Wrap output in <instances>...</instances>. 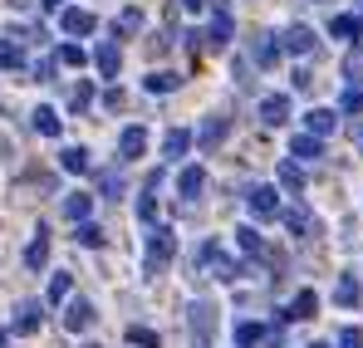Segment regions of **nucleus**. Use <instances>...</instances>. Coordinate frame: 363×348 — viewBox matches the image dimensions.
<instances>
[{
    "label": "nucleus",
    "mask_w": 363,
    "mask_h": 348,
    "mask_svg": "<svg viewBox=\"0 0 363 348\" xmlns=\"http://www.w3.org/2000/svg\"><path fill=\"white\" fill-rule=\"evenodd\" d=\"M191 270H196V275H211V280H241V275H245V265H241V260H231L216 240H201V245H196Z\"/></svg>",
    "instance_id": "obj_1"
},
{
    "label": "nucleus",
    "mask_w": 363,
    "mask_h": 348,
    "mask_svg": "<svg viewBox=\"0 0 363 348\" xmlns=\"http://www.w3.org/2000/svg\"><path fill=\"white\" fill-rule=\"evenodd\" d=\"M186 324H191V339H196V348H206V344H211V334H216V304L196 299V304L186 309Z\"/></svg>",
    "instance_id": "obj_2"
},
{
    "label": "nucleus",
    "mask_w": 363,
    "mask_h": 348,
    "mask_svg": "<svg viewBox=\"0 0 363 348\" xmlns=\"http://www.w3.org/2000/svg\"><path fill=\"white\" fill-rule=\"evenodd\" d=\"M172 255H177V235L167 226H152V235H147V270H162Z\"/></svg>",
    "instance_id": "obj_3"
},
{
    "label": "nucleus",
    "mask_w": 363,
    "mask_h": 348,
    "mask_svg": "<svg viewBox=\"0 0 363 348\" xmlns=\"http://www.w3.org/2000/svg\"><path fill=\"white\" fill-rule=\"evenodd\" d=\"M231 30H236V25H231V5H226V0H211V30H206V45H211V50H226V45H231Z\"/></svg>",
    "instance_id": "obj_4"
},
{
    "label": "nucleus",
    "mask_w": 363,
    "mask_h": 348,
    "mask_svg": "<svg viewBox=\"0 0 363 348\" xmlns=\"http://www.w3.org/2000/svg\"><path fill=\"white\" fill-rule=\"evenodd\" d=\"M245 206H250L255 221H270V216H280V191L275 186H250L245 191Z\"/></svg>",
    "instance_id": "obj_5"
},
{
    "label": "nucleus",
    "mask_w": 363,
    "mask_h": 348,
    "mask_svg": "<svg viewBox=\"0 0 363 348\" xmlns=\"http://www.w3.org/2000/svg\"><path fill=\"white\" fill-rule=\"evenodd\" d=\"M94 304L89 299H64V329L69 334H84V329H94Z\"/></svg>",
    "instance_id": "obj_6"
},
{
    "label": "nucleus",
    "mask_w": 363,
    "mask_h": 348,
    "mask_svg": "<svg viewBox=\"0 0 363 348\" xmlns=\"http://www.w3.org/2000/svg\"><path fill=\"white\" fill-rule=\"evenodd\" d=\"M143 152H147V128H143V123H128L118 133V157L133 162V157H143Z\"/></svg>",
    "instance_id": "obj_7"
},
{
    "label": "nucleus",
    "mask_w": 363,
    "mask_h": 348,
    "mask_svg": "<svg viewBox=\"0 0 363 348\" xmlns=\"http://www.w3.org/2000/svg\"><path fill=\"white\" fill-rule=\"evenodd\" d=\"M45 324V304L40 299H25L20 309H15V319H10V334H35Z\"/></svg>",
    "instance_id": "obj_8"
},
{
    "label": "nucleus",
    "mask_w": 363,
    "mask_h": 348,
    "mask_svg": "<svg viewBox=\"0 0 363 348\" xmlns=\"http://www.w3.org/2000/svg\"><path fill=\"white\" fill-rule=\"evenodd\" d=\"M94 30H99V15H94V10H84V5H69V10H64V35H79V40H84V35H94Z\"/></svg>",
    "instance_id": "obj_9"
},
{
    "label": "nucleus",
    "mask_w": 363,
    "mask_h": 348,
    "mask_svg": "<svg viewBox=\"0 0 363 348\" xmlns=\"http://www.w3.org/2000/svg\"><path fill=\"white\" fill-rule=\"evenodd\" d=\"M314 309H319V294L314 290H300L285 309H280V324H295V319H314Z\"/></svg>",
    "instance_id": "obj_10"
},
{
    "label": "nucleus",
    "mask_w": 363,
    "mask_h": 348,
    "mask_svg": "<svg viewBox=\"0 0 363 348\" xmlns=\"http://www.w3.org/2000/svg\"><path fill=\"white\" fill-rule=\"evenodd\" d=\"M314 45H319V40H314L309 25H290L285 40H280V50H290V55H314Z\"/></svg>",
    "instance_id": "obj_11"
},
{
    "label": "nucleus",
    "mask_w": 363,
    "mask_h": 348,
    "mask_svg": "<svg viewBox=\"0 0 363 348\" xmlns=\"http://www.w3.org/2000/svg\"><path fill=\"white\" fill-rule=\"evenodd\" d=\"M226 133H231V123H226V118H206V123H201V133H196V147H201V152H211V147H221V142H226Z\"/></svg>",
    "instance_id": "obj_12"
},
{
    "label": "nucleus",
    "mask_w": 363,
    "mask_h": 348,
    "mask_svg": "<svg viewBox=\"0 0 363 348\" xmlns=\"http://www.w3.org/2000/svg\"><path fill=\"white\" fill-rule=\"evenodd\" d=\"M260 123H270V128L290 123V99H285V94H270V99H260Z\"/></svg>",
    "instance_id": "obj_13"
},
{
    "label": "nucleus",
    "mask_w": 363,
    "mask_h": 348,
    "mask_svg": "<svg viewBox=\"0 0 363 348\" xmlns=\"http://www.w3.org/2000/svg\"><path fill=\"white\" fill-rule=\"evenodd\" d=\"M290 157H295V162H319V157H324V137H314V133H300V137L290 142Z\"/></svg>",
    "instance_id": "obj_14"
},
{
    "label": "nucleus",
    "mask_w": 363,
    "mask_h": 348,
    "mask_svg": "<svg viewBox=\"0 0 363 348\" xmlns=\"http://www.w3.org/2000/svg\"><path fill=\"white\" fill-rule=\"evenodd\" d=\"M334 128H339V113L334 108H309L304 113V133H314V137H329Z\"/></svg>",
    "instance_id": "obj_15"
},
{
    "label": "nucleus",
    "mask_w": 363,
    "mask_h": 348,
    "mask_svg": "<svg viewBox=\"0 0 363 348\" xmlns=\"http://www.w3.org/2000/svg\"><path fill=\"white\" fill-rule=\"evenodd\" d=\"M280 216H285L290 235H314V231H319V226H314V216H309V206H300V201H295V206H285Z\"/></svg>",
    "instance_id": "obj_16"
},
{
    "label": "nucleus",
    "mask_w": 363,
    "mask_h": 348,
    "mask_svg": "<svg viewBox=\"0 0 363 348\" xmlns=\"http://www.w3.org/2000/svg\"><path fill=\"white\" fill-rule=\"evenodd\" d=\"M45 260H50V235H45V226H40L35 240L25 245V265H30V270H45Z\"/></svg>",
    "instance_id": "obj_17"
},
{
    "label": "nucleus",
    "mask_w": 363,
    "mask_h": 348,
    "mask_svg": "<svg viewBox=\"0 0 363 348\" xmlns=\"http://www.w3.org/2000/svg\"><path fill=\"white\" fill-rule=\"evenodd\" d=\"M69 294H74V275L69 270H55L50 275V290H45V304H64Z\"/></svg>",
    "instance_id": "obj_18"
},
{
    "label": "nucleus",
    "mask_w": 363,
    "mask_h": 348,
    "mask_svg": "<svg viewBox=\"0 0 363 348\" xmlns=\"http://www.w3.org/2000/svg\"><path fill=\"white\" fill-rule=\"evenodd\" d=\"M186 147H191V133H186V128H172V133L162 137V157H167V162L186 157Z\"/></svg>",
    "instance_id": "obj_19"
},
{
    "label": "nucleus",
    "mask_w": 363,
    "mask_h": 348,
    "mask_svg": "<svg viewBox=\"0 0 363 348\" xmlns=\"http://www.w3.org/2000/svg\"><path fill=\"white\" fill-rule=\"evenodd\" d=\"M89 211H94V196L89 191H74V196H64V216L79 226V221H89Z\"/></svg>",
    "instance_id": "obj_20"
},
{
    "label": "nucleus",
    "mask_w": 363,
    "mask_h": 348,
    "mask_svg": "<svg viewBox=\"0 0 363 348\" xmlns=\"http://www.w3.org/2000/svg\"><path fill=\"white\" fill-rule=\"evenodd\" d=\"M275 176H280V186H285V191H304V167L295 162V157H285V162L275 167Z\"/></svg>",
    "instance_id": "obj_21"
},
{
    "label": "nucleus",
    "mask_w": 363,
    "mask_h": 348,
    "mask_svg": "<svg viewBox=\"0 0 363 348\" xmlns=\"http://www.w3.org/2000/svg\"><path fill=\"white\" fill-rule=\"evenodd\" d=\"M118 45H113V40H108V45H99V55H94V64H99V74H104V79H118Z\"/></svg>",
    "instance_id": "obj_22"
},
{
    "label": "nucleus",
    "mask_w": 363,
    "mask_h": 348,
    "mask_svg": "<svg viewBox=\"0 0 363 348\" xmlns=\"http://www.w3.org/2000/svg\"><path fill=\"white\" fill-rule=\"evenodd\" d=\"M30 123H35V133H40V137H60V133H64V123H60V113H55V108H35V118H30Z\"/></svg>",
    "instance_id": "obj_23"
},
{
    "label": "nucleus",
    "mask_w": 363,
    "mask_h": 348,
    "mask_svg": "<svg viewBox=\"0 0 363 348\" xmlns=\"http://www.w3.org/2000/svg\"><path fill=\"white\" fill-rule=\"evenodd\" d=\"M359 299H363L359 280H354V275H339V285H334V304H344V309H354Z\"/></svg>",
    "instance_id": "obj_24"
},
{
    "label": "nucleus",
    "mask_w": 363,
    "mask_h": 348,
    "mask_svg": "<svg viewBox=\"0 0 363 348\" xmlns=\"http://www.w3.org/2000/svg\"><path fill=\"white\" fill-rule=\"evenodd\" d=\"M201 186H206V172L201 167H182V176H177V191L191 201V196H201Z\"/></svg>",
    "instance_id": "obj_25"
},
{
    "label": "nucleus",
    "mask_w": 363,
    "mask_h": 348,
    "mask_svg": "<svg viewBox=\"0 0 363 348\" xmlns=\"http://www.w3.org/2000/svg\"><path fill=\"white\" fill-rule=\"evenodd\" d=\"M250 55H255V64H260V69H270V64L280 59V40H275V35H260Z\"/></svg>",
    "instance_id": "obj_26"
},
{
    "label": "nucleus",
    "mask_w": 363,
    "mask_h": 348,
    "mask_svg": "<svg viewBox=\"0 0 363 348\" xmlns=\"http://www.w3.org/2000/svg\"><path fill=\"white\" fill-rule=\"evenodd\" d=\"M60 167H64V172H79V176H84V172H89V152H84V147H64V152H60Z\"/></svg>",
    "instance_id": "obj_27"
},
{
    "label": "nucleus",
    "mask_w": 363,
    "mask_h": 348,
    "mask_svg": "<svg viewBox=\"0 0 363 348\" xmlns=\"http://www.w3.org/2000/svg\"><path fill=\"white\" fill-rule=\"evenodd\" d=\"M344 79H349L354 89H359V84H363V45H354V50L344 55Z\"/></svg>",
    "instance_id": "obj_28"
},
{
    "label": "nucleus",
    "mask_w": 363,
    "mask_h": 348,
    "mask_svg": "<svg viewBox=\"0 0 363 348\" xmlns=\"http://www.w3.org/2000/svg\"><path fill=\"white\" fill-rule=\"evenodd\" d=\"M236 344H241V348H260V344H265V329L245 319V324H236Z\"/></svg>",
    "instance_id": "obj_29"
},
{
    "label": "nucleus",
    "mask_w": 363,
    "mask_h": 348,
    "mask_svg": "<svg viewBox=\"0 0 363 348\" xmlns=\"http://www.w3.org/2000/svg\"><path fill=\"white\" fill-rule=\"evenodd\" d=\"M236 245H241L245 255H265V240H260L255 226H241V231H236Z\"/></svg>",
    "instance_id": "obj_30"
},
{
    "label": "nucleus",
    "mask_w": 363,
    "mask_h": 348,
    "mask_svg": "<svg viewBox=\"0 0 363 348\" xmlns=\"http://www.w3.org/2000/svg\"><path fill=\"white\" fill-rule=\"evenodd\" d=\"M329 30H334V35H339V40H359V15H334V25H329Z\"/></svg>",
    "instance_id": "obj_31"
},
{
    "label": "nucleus",
    "mask_w": 363,
    "mask_h": 348,
    "mask_svg": "<svg viewBox=\"0 0 363 348\" xmlns=\"http://www.w3.org/2000/svg\"><path fill=\"white\" fill-rule=\"evenodd\" d=\"M138 30H143V10H123L113 20V35H138Z\"/></svg>",
    "instance_id": "obj_32"
},
{
    "label": "nucleus",
    "mask_w": 363,
    "mask_h": 348,
    "mask_svg": "<svg viewBox=\"0 0 363 348\" xmlns=\"http://www.w3.org/2000/svg\"><path fill=\"white\" fill-rule=\"evenodd\" d=\"M25 64V50L15 40H0V69H20Z\"/></svg>",
    "instance_id": "obj_33"
},
{
    "label": "nucleus",
    "mask_w": 363,
    "mask_h": 348,
    "mask_svg": "<svg viewBox=\"0 0 363 348\" xmlns=\"http://www.w3.org/2000/svg\"><path fill=\"white\" fill-rule=\"evenodd\" d=\"M74 240H79V245H89V250H94V245H104V231H99V226H94V221H79V226H74Z\"/></svg>",
    "instance_id": "obj_34"
},
{
    "label": "nucleus",
    "mask_w": 363,
    "mask_h": 348,
    "mask_svg": "<svg viewBox=\"0 0 363 348\" xmlns=\"http://www.w3.org/2000/svg\"><path fill=\"white\" fill-rule=\"evenodd\" d=\"M89 103H94V84H89V79H79V84L69 89V108H89Z\"/></svg>",
    "instance_id": "obj_35"
},
{
    "label": "nucleus",
    "mask_w": 363,
    "mask_h": 348,
    "mask_svg": "<svg viewBox=\"0 0 363 348\" xmlns=\"http://www.w3.org/2000/svg\"><path fill=\"white\" fill-rule=\"evenodd\" d=\"M177 84H182V79H177V74H167V69H162V74H147V94H172Z\"/></svg>",
    "instance_id": "obj_36"
},
{
    "label": "nucleus",
    "mask_w": 363,
    "mask_h": 348,
    "mask_svg": "<svg viewBox=\"0 0 363 348\" xmlns=\"http://www.w3.org/2000/svg\"><path fill=\"white\" fill-rule=\"evenodd\" d=\"M55 59L69 64V69H84V59H89V55H84V45H60V55H55Z\"/></svg>",
    "instance_id": "obj_37"
},
{
    "label": "nucleus",
    "mask_w": 363,
    "mask_h": 348,
    "mask_svg": "<svg viewBox=\"0 0 363 348\" xmlns=\"http://www.w3.org/2000/svg\"><path fill=\"white\" fill-rule=\"evenodd\" d=\"M339 113H363V89H344V99H339Z\"/></svg>",
    "instance_id": "obj_38"
},
{
    "label": "nucleus",
    "mask_w": 363,
    "mask_h": 348,
    "mask_svg": "<svg viewBox=\"0 0 363 348\" xmlns=\"http://www.w3.org/2000/svg\"><path fill=\"white\" fill-rule=\"evenodd\" d=\"M128 339H133L138 348H157V334H152V329H138V324L128 329Z\"/></svg>",
    "instance_id": "obj_39"
},
{
    "label": "nucleus",
    "mask_w": 363,
    "mask_h": 348,
    "mask_svg": "<svg viewBox=\"0 0 363 348\" xmlns=\"http://www.w3.org/2000/svg\"><path fill=\"white\" fill-rule=\"evenodd\" d=\"M334 344H339V348H363V334H359V329H339Z\"/></svg>",
    "instance_id": "obj_40"
},
{
    "label": "nucleus",
    "mask_w": 363,
    "mask_h": 348,
    "mask_svg": "<svg viewBox=\"0 0 363 348\" xmlns=\"http://www.w3.org/2000/svg\"><path fill=\"white\" fill-rule=\"evenodd\" d=\"M99 186H104V191H123V176L118 172H104V176H99Z\"/></svg>",
    "instance_id": "obj_41"
},
{
    "label": "nucleus",
    "mask_w": 363,
    "mask_h": 348,
    "mask_svg": "<svg viewBox=\"0 0 363 348\" xmlns=\"http://www.w3.org/2000/svg\"><path fill=\"white\" fill-rule=\"evenodd\" d=\"M40 5H45V10H64V0H40Z\"/></svg>",
    "instance_id": "obj_42"
},
{
    "label": "nucleus",
    "mask_w": 363,
    "mask_h": 348,
    "mask_svg": "<svg viewBox=\"0 0 363 348\" xmlns=\"http://www.w3.org/2000/svg\"><path fill=\"white\" fill-rule=\"evenodd\" d=\"M182 5H186V10H201V5H206V0H182Z\"/></svg>",
    "instance_id": "obj_43"
},
{
    "label": "nucleus",
    "mask_w": 363,
    "mask_h": 348,
    "mask_svg": "<svg viewBox=\"0 0 363 348\" xmlns=\"http://www.w3.org/2000/svg\"><path fill=\"white\" fill-rule=\"evenodd\" d=\"M5 344H10V329H0V348H5Z\"/></svg>",
    "instance_id": "obj_44"
},
{
    "label": "nucleus",
    "mask_w": 363,
    "mask_h": 348,
    "mask_svg": "<svg viewBox=\"0 0 363 348\" xmlns=\"http://www.w3.org/2000/svg\"><path fill=\"white\" fill-rule=\"evenodd\" d=\"M314 348H334V344H314Z\"/></svg>",
    "instance_id": "obj_45"
},
{
    "label": "nucleus",
    "mask_w": 363,
    "mask_h": 348,
    "mask_svg": "<svg viewBox=\"0 0 363 348\" xmlns=\"http://www.w3.org/2000/svg\"><path fill=\"white\" fill-rule=\"evenodd\" d=\"M84 348H99V344H84Z\"/></svg>",
    "instance_id": "obj_46"
}]
</instances>
